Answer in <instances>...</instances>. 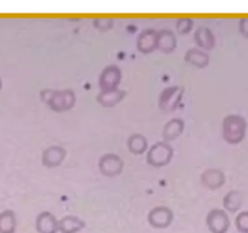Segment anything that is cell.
<instances>
[{
	"label": "cell",
	"mask_w": 248,
	"mask_h": 233,
	"mask_svg": "<svg viewBox=\"0 0 248 233\" xmlns=\"http://www.w3.org/2000/svg\"><path fill=\"white\" fill-rule=\"evenodd\" d=\"M201 183L210 189H218L225 183V175L224 172L217 167H210L206 169L201 174Z\"/></svg>",
	"instance_id": "30bf717a"
},
{
	"label": "cell",
	"mask_w": 248,
	"mask_h": 233,
	"mask_svg": "<svg viewBox=\"0 0 248 233\" xmlns=\"http://www.w3.org/2000/svg\"><path fill=\"white\" fill-rule=\"evenodd\" d=\"M195 41L205 50H211L215 46V36L207 28H199L195 32Z\"/></svg>",
	"instance_id": "44dd1931"
},
{
	"label": "cell",
	"mask_w": 248,
	"mask_h": 233,
	"mask_svg": "<svg viewBox=\"0 0 248 233\" xmlns=\"http://www.w3.org/2000/svg\"><path fill=\"white\" fill-rule=\"evenodd\" d=\"M173 157V148L169 142L160 141L149 148L147 154V163L154 167L166 166Z\"/></svg>",
	"instance_id": "3957f363"
},
{
	"label": "cell",
	"mask_w": 248,
	"mask_h": 233,
	"mask_svg": "<svg viewBox=\"0 0 248 233\" xmlns=\"http://www.w3.org/2000/svg\"><path fill=\"white\" fill-rule=\"evenodd\" d=\"M40 99L53 112H67L75 106L77 95L72 89L52 90L44 89L40 92Z\"/></svg>",
	"instance_id": "6da1fadb"
},
{
	"label": "cell",
	"mask_w": 248,
	"mask_h": 233,
	"mask_svg": "<svg viewBox=\"0 0 248 233\" xmlns=\"http://www.w3.org/2000/svg\"><path fill=\"white\" fill-rule=\"evenodd\" d=\"M85 227V222L74 215H67L58 221V232L78 233Z\"/></svg>",
	"instance_id": "5bb4252c"
},
{
	"label": "cell",
	"mask_w": 248,
	"mask_h": 233,
	"mask_svg": "<svg viewBox=\"0 0 248 233\" xmlns=\"http://www.w3.org/2000/svg\"><path fill=\"white\" fill-rule=\"evenodd\" d=\"M17 228L16 214L12 210L0 213V233H15Z\"/></svg>",
	"instance_id": "ac0fdd59"
},
{
	"label": "cell",
	"mask_w": 248,
	"mask_h": 233,
	"mask_svg": "<svg viewBox=\"0 0 248 233\" xmlns=\"http://www.w3.org/2000/svg\"><path fill=\"white\" fill-rule=\"evenodd\" d=\"M65 155L67 150L62 146H50L43 150L41 163L46 167H57L65 159Z\"/></svg>",
	"instance_id": "9c48e42d"
},
{
	"label": "cell",
	"mask_w": 248,
	"mask_h": 233,
	"mask_svg": "<svg viewBox=\"0 0 248 233\" xmlns=\"http://www.w3.org/2000/svg\"><path fill=\"white\" fill-rule=\"evenodd\" d=\"M176 36L173 33L169 31H164L161 33L157 34V41L156 48L162 52H172L176 49Z\"/></svg>",
	"instance_id": "d6986e66"
},
{
	"label": "cell",
	"mask_w": 248,
	"mask_h": 233,
	"mask_svg": "<svg viewBox=\"0 0 248 233\" xmlns=\"http://www.w3.org/2000/svg\"><path fill=\"white\" fill-rule=\"evenodd\" d=\"M127 148L132 154L140 155L147 152L148 140L142 133H132L127 138Z\"/></svg>",
	"instance_id": "e0dca14e"
},
{
	"label": "cell",
	"mask_w": 248,
	"mask_h": 233,
	"mask_svg": "<svg viewBox=\"0 0 248 233\" xmlns=\"http://www.w3.org/2000/svg\"><path fill=\"white\" fill-rule=\"evenodd\" d=\"M157 34L153 31H145L138 38L137 48L140 52L150 53L156 49Z\"/></svg>",
	"instance_id": "2e32d148"
},
{
	"label": "cell",
	"mask_w": 248,
	"mask_h": 233,
	"mask_svg": "<svg viewBox=\"0 0 248 233\" xmlns=\"http://www.w3.org/2000/svg\"><path fill=\"white\" fill-rule=\"evenodd\" d=\"M126 96V92L121 90L120 87L114 90H107V91H101L97 95V102L101 106L106 107V108H111L115 107L116 104L120 103Z\"/></svg>",
	"instance_id": "7c38bea8"
},
{
	"label": "cell",
	"mask_w": 248,
	"mask_h": 233,
	"mask_svg": "<svg viewBox=\"0 0 248 233\" xmlns=\"http://www.w3.org/2000/svg\"><path fill=\"white\" fill-rule=\"evenodd\" d=\"M184 89L181 86L165 87L159 96V107L165 112L176 111L182 103Z\"/></svg>",
	"instance_id": "277c9868"
},
{
	"label": "cell",
	"mask_w": 248,
	"mask_h": 233,
	"mask_svg": "<svg viewBox=\"0 0 248 233\" xmlns=\"http://www.w3.org/2000/svg\"><path fill=\"white\" fill-rule=\"evenodd\" d=\"M124 160L114 153H107L99 158L98 167L102 175L107 177H115L124 170Z\"/></svg>",
	"instance_id": "5b68a950"
},
{
	"label": "cell",
	"mask_w": 248,
	"mask_h": 233,
	"mask_svg": "<svg viewBox=\"0 0 248 233\" xmlns=\"http://www.w3.org/2000/svg\"><path fill=\"white\" fill-rule=\"evenodd\" d=\"M184 128H186V124L181 118L171 119L165 124L164 129H162V138L165 142L176 140L183 133Z\"/></svg>",
	"instance_id": "4fadbf2b"
},
{
	"label": "cell",
	"mask_w": 248,
	"mask_h": 233,
	"mask_svg": "<svg viewBox=\"0 0 248 233\" xmlns=\"http://www.w3.org/2000/svg\"><path fill=\"white\" fill-rule=\"evenodd\" d=\"M235 225L239 232L248 233V211H242L236 216Z\"/></svg>",
	"instance_id": "7402d4cb"
},
{
	"label": "cell",
	"mask_w": 248,
	"mask_h": 233,
	"mask_svg": "<svg viewBox=\"0 0 248 233\" xmlns=\"http://www.w3.org/2000/svg\"><path fill=\"white\" fill-rule=\"evenodd\" d=\"M206 223L211 233H227L230 227V218L222 209H213L208 213Z\"/></svg>",
	"instance_id": "8992f818"
},
{
	"label": "cell",
	"mask_w": 248,
	"mask_h": 233,
	"mask_svg": "<svg viewBox=\"0 0 248 233\" xmlns=\"http://www.w3.org/2000/svg\"><path fill=\"white\" fill-rule=\"evenodd\" d=\"M241 31L245 35L248 36V19H244L241 22Z\"/></svg>",
	"instance_id": "cb8c5ba5"
},
{
	"label": "cell",
	"mask_w": 248,
	"mask_h": 233,
	"mask_svg": "<svg viewBox=\"0 0 248 233\" xmlns=\"http://www.w3.org/2000/svg\"><path fill=\"white\" fill-rule=\"evenodd\" d=\"M191 26H193V22L188 18H183V19H179L178 23H177V28L181 33H188L190 31Z\"/></svg>",
	"instance_id": "603a6c76"
},
{
	"label": "cell",
	"mask_w": 248,
	"mask_h": 233,
	"mask_svg": "<svg viewBox=\"0 0 248 233\" xmlns=\"http://www.w3.org/2000/svg\"><path fill=\"white\" fill-rule=\"evenodd\" d=\"M247 121L244 116L237 114H229L223 119L222 135L230 145H237L246 136Z\"/></svg>",
	"instance_id": "7a4b0ae2"
},
{
	"label": "cell",
	"mask_w": 248,
	"mask_h": 233,
	"mask_svg": "<svg viewBox=\"0 0 248 233\" xmlns=\"http://www.w3.org/2000/svg\"><path fill=\"white\" fill-rule=\"evenodd\" d=\"M121 77L123 73L118 66H108L102 70L99 75V87L101 91H107V90L118 89L121 83Z\"/></svg>",
	"instance_id": "52a82bcc"
},
{
	"label": "cell",
	"mask_w": 248,
	"mask_h": 233,
	"mask_svg": "<svg viewBox=\"0 0 248 233\" xmlns=\"http://www.w3.org/2000/svg\"><path fill=\"white\" fill-rule=\"evenodd\" d=\"M1 89H2V80L1 78H0V91H1Z\"/></svg>",
	"instance_id": "d4e9b609"
},
{
	"label": "cell",
	"mask_w": 248,
	"mask_h": 233,
	"mask_svg": "<svg viewBox=\"0 0 248 233\" xmlns=\"http://www.w3.org/2000/svg\"><path fill=\"white\" fill-rule=\"evenodd\" d=\"M35 228L38 233H57L58 220L50 211H43L36 216Z\"/></svg>",
	"instance_id": "8fae6325"
},
{
	"label": "cell",
	"mask_w": 248,
	"mask_h": 233,
	"mask_svg": "<svg viewBox=\"0 0 248 233\" xmlns=\"http://www.w3.org/2000/svg\"><path fill=\"white\" fill-rule=\"evenodd\" d=\"M148 221L155 228H166L173 221V211L165 205L155 206L148 214Z\"/></svg>",
	"instance_id": "ba28073f"
},
{
	"label": "cell",
	"mask_w": 248,
	"mask_h": 233,
	"mask_svg": "<svg viewBox=\"0 0 248 233\" xmlns=\"http://www.w3.org/2000/svg\"><path fill=\"white\" fill-rule=\"evenodd\" d=\"M242 204V194L239 191H230L223 199V205L229 213H236Z\"/></svg>",
	"instance_id": "ffe728a7"
},
{
	"label": "cell",
	"mask_w": 248,
	"mask_h": 233,
	"mask_svg": "<svg viewBox=\"0 0 248 233\" xmlns=\"http://www.w3.org/2000/svg\"><path fill=\"white\" fill-rule=\"evenodd\" d=\"M184 58H186L189 65L200 68V69L206 68L210 63V56L205 51L200 50V49H190V50H188Z\"/></svg>",
	"instance_id": "9a60e30c"
}]
</instances>
